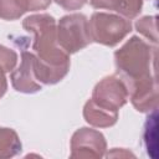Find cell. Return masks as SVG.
<instances>
[{
	"instance_id": "obj_1",
	"label": "cell",
	"mask_w": 159,
	"mask_h": 159,
	"mask_svg": "<svg viewBox=\"0 0 159 159\" xmlns=\"http://www.w3.org/2000/svg\"><path fill=\"white\" fill-rule=\"evenodd\" d=\"M22 27L34 35L35 72L41 84H55L65 78L70 70V55L57 43L56 20L48 14L30 15Z\"/></svg>"
},
{
	"instance_id": "obj_2",
	"label": "cell",
	"mask_w": 159,
	"mask_h": 159,
	"mask_svg": "<svg viewBox=\"0 0 159 159\" xmlns=\"http://www.w3.org/2000/svg\"><path fill=\"white\" fill-rule=\"evenodd\" d=\"M155 47H150L138 36H132L114 52V62L119 77L125 82L154 75Z\"/></svg>"
},
{
	"instance_id": "obj_3",
	"label": "cell",
	"mask_w": 159,
	"mask_h": 159,
	"mask_svg": "<svg viewBox=\"0 0 159 159\" xmlns=\"http://www.w3.org/2000/svg\"><path fill=\"white\" fill-rule=\"evenodd\" d=\"M88 29L92 41L113 47L132 31V24L120 15L94 12L88 22Z\"/></svg>"
},
{
	"instance_id": "obj_4",
	"label": "cell",
	"mask_w": 159,
	"mask_h": 159,
	"mask_svg": "<svg viewBox=\"0 0 159 159\" xmlns=\"http://www.w3.org/2000/svg\"><path fill=\"white\" fill-rule=\"evenodd\" d=\"M56 32L57 43L68 55L83 50L92 42L88 20L83 14H70L62 16L56 27Z\"/></svg>"
},
{
	"instance_id": "obj_5",
	"label": "cell",
	"mask_w": 159,
	"mask_h": 159,
	"mask_svg": "<svg viewBox=\"0 0 159 159\" xmlns=\"http://www.w3.org/2000/svg\"><path fill=\"white\" fill-rule=\"evenodd\" d=\"M91 99L99 107L118 112L128 101V88L120 77L107 76L94 86Z\"/></svg>"
},
{
	"instance_id": "obj_6",
	"label": "cell",
	"mask_w": 159,
	"mask_h": 159,
	"mask_svg": "<svg viewBox=\"0 0 159 159\" xmlns=\"http://www.w3.org/2000/svg\"><path fill=\"white\" fill-rule=\"evenodd\" d=\"M107 150L104 135L92 128H80L71 138L72 158H102Z\"/></svg>"
},
{
	"instance_id": "obj_7",
	"label": "cell",
	"mask_w": 159,
	"mask_h": 159,
	"mask_svg": "<svg viewBox=\"0 0 159 159\" xmlns=\"http://www.w3.org/2000/svg\"><path fill=\"white\" fill-rule=\"evenodd\" d=\"M125 86L128 88V98L138 112H150L157 109L158 84L155 75H148L125 82Z\"/></svg>"
},
{
	"instance_id": "obj_8",
	"label": "cell",
	"mask_w": 159,
	"mask_h": 159,
	"mask_svg": "<svg viewBox=\"0 0 159 159\" xmlns=\"http://www.w3.org/2000/svg\"><path fill=\"white\" fill-rule=\"evenodd\" d=\"M10 80L12 87L21 93L30 94L42 89L35 72V53L25 50L21 52V63L16 70L11 71Z\"/></svg>"
},
{
	"instance_id": "obj_9",
	"label": "cell",
	"mask_w": 159,
	"mask_h": 159,
	"mask_svg": "<svg viewBox=\"0 0 159 159\" xmlns=\"http://www.w3.org/2000/svg\"><path fill=\"white\" fill-rule=\"evenodd\" d=\"M83 118L84 120L96 128H108L117 123L118 112H113L99 107L92 99L87 101L83 107Z\"/></svg>"
},
{
	"instance_id": "obj_10",
	"label": "cell",
	"mask_w": 159,
	"mask_h": 159,
	"mask_svg": "<svg viewBox=\"0 0 159 159\" xmlns=\"http://www.w3.org/2000/svg\"><path fill=\"white\" fill-rule=\"evenodd\" d=\"M22 150L17 133L6 127H0V159L12 158Z\"/></svg>"
},
{
	"instance_id": "obj_11",
	"label": "cell",
	"mask_w": 159,
	"mask_h": 159,
	"mask_svg": "<svg viewBox=\"0 0 159 159\" xmlns=\"http://www.w3.org/2000/svg\"><path fill=\"white\" fill-rule=\"evenodd\" d=\"M135 29L139 34L152 41L154 45L158 43V30H157V16H143L135 22Z\"/></svg>"
},
{
	"instance_id": "obj_12",
	"label": "cell",
	"mask_w": 159,
	"mask_h": 159,
	"mask_svg": "<svg viewBox=\"0 0 159 159\" xmlns=\"http://www.w3.org/2000/svg\"><path fill=\"white\" fill-rule=\"evenodd\" d=\"M24 15L17 0H0V19L16 20Z\"/></svg>"
},
{
	"instance_id": "obj_13",
	"label": "cell",
	"mask_w": 159,
	"mask_h": 159,
	"mask_svg": "<svg viewBox=\"0 0 159 159\" xmlns=\"http://www.w3.org/2000/svg\"><path fill=\"white\" fill-rule=\"evenodd\" d=\"M16 63H17V53L11 48L0 45V67L5 72H11L14 71Z\"/></svg>"
},
{
	"instance_id": "obj_14",
	"label": "cell",
	"mask_w": 159,
	"mask_h": 159,
	"mask_svg": "<svg viewBox=\"0 0 159 159\" xmlns=\"http://www.w3.org/2000/svg\"><path fill=\"white\" fill-rule=\"evenodd\" d=\"M17 4L25 14L27 11H40L47 9L51 0H17Z\"/></svg>"
},
{
	"instance_id": "obj_15",
	"label": "cell",
	"mask_w": 159,
	"mask_h": 159,
	"mask_svg": "<svg viewBox=\"0 0 159 159\" xmlns=\"http://www.w3.org/2000/svg\"><path fill=\"white\" fill-rule=\"evenodd\" d=\"M57 5H60L62 9L67 11H75L83 7L87 0H55Z\"/></svg>"
},
{
	"instance_id": "obj_16",
	"label": "cell",
	"mask_w": 159,
	"mask_h": 159,
	"mask_svg": "<svg viewBox=\"0 0 159 159\" xmlns=\"http://www.w3.org/2000/svg\"><path fill=\"white\" fill-rule=\"evenodd\" d=\"M89 4L94 9H106V10H113L116 11L118 0H89Z\"/></svg>"
},
{
	"instance_id": "obj_17",
	"label": "cell",
	"mask_w": 159,
	"mask_h": 159,
	"mask_svg": "<svg viewBox=\"0 0 159 159\" xmlns=\"http://www.w3.org/2000/svg\"><path fill=\"white\" fill-rule=\"evenodd\" d=\"M5 73L6 72L0 67V98H2V96L6 93V89H7V81H6Z\"/></svg>"
}]
</instances>
